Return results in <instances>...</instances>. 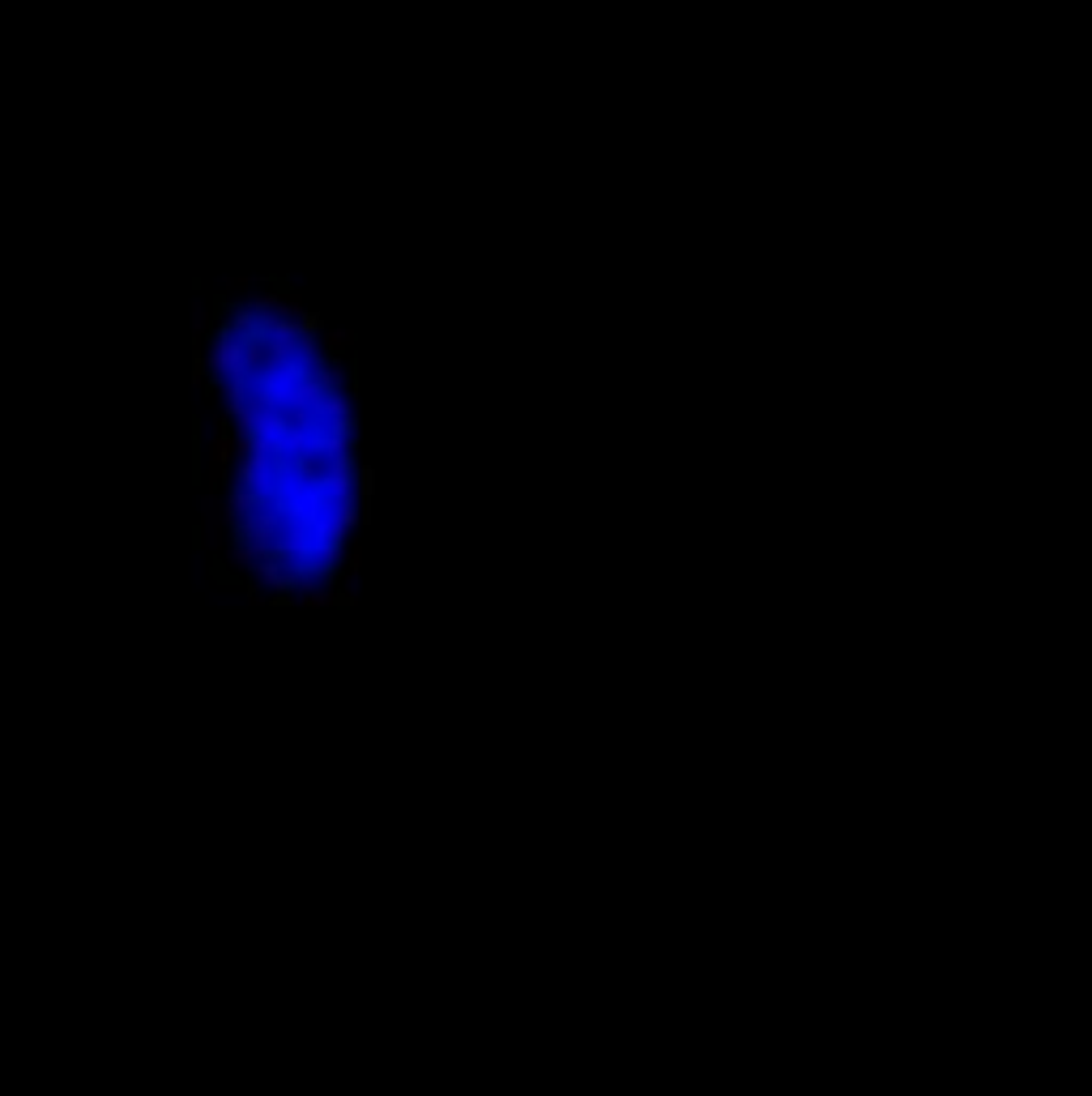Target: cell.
Returning <instances> with one entry per match:
<instances>
[{
	"label": "cell",
	"instance_id": "2",
	"mask_svg": "<svg viewBox=\"0 0 1092 1096\" xmlns=\"http://www.w3.org/2000/svg\"><path fill=\"white\" fill-rule=\"evenodd\" d=\"M231 529V516H227V508H222V495H214V491H205L201 495V551H214V555H222V533Z\"/></svg>",
	"mask_w": 1092,
	"mask_h": 1096
},
{
	"label": "cell",
	"instance_id": "1",
	"mask_svg": "<svg viewBox=\"0 0 1092 1096\" xmlns=\"http://www.w3.org/2000/svg\"><path fill=\"white\" fill-rule=\"evenodd\" d=\"M205 372L214 380H244V341L231 333H218L205 355Z\"/></svg>",
	"mask_w": 1092,
	"mask_h": 1096
},
{
	"label": "cell",
	"instance_id": "5",
	"mask_svg": "<svg viewBox=\"0 0 1092 1096\" xmlns=\"http://www.w3.org/2000/svg\"><path fill=\"white\" fill-rule=\"evenodd\" d=\"M210 324H214L210 307H205V303H196V307H192V341H196L192 350H201V341H205V333H210Z\"/></svg>",
	"mask_w": 1092,
	"mask_h": 1096
},
{
	"label": "cell",
	"instance_id": "7",
	"mask_svg": "<svg viewBox=\"0 0 1092 1096\" xmlns=\"http://www.w3.org/2000/svg\"><path fill=\"white\" fill-rule=\"evenodd\" d=\"M244 291H252L248 278H227V295H244Z\"/></svg>",
	"mask_w": 1092,
	"mask_h": 1096
},
{
	"label": "cell",
	"instance_id": "6",
	"mask_svg": "<svg viewBox=\"0 0 1092 1096\" xmlns=\"http://www.w3.org/2000/svg\"><path fill=\"white\" fill-rule=\"evenodd\" d=\"M205 376H210V372H205V355H201V350H192V384L201 388V384H205Z\"/></svg>",
	"mask_w": 1092,
	"mask_h": 1096
},
{
	"label": "cell",
	"instance_id": "3",
	"mask_svg": "<svg viewBox=\"0 0 1092 1096\" xmlns=\"http://www.w3.org/2000/svg\"><path fill=\"white\" fill-rule=\"evenodd\" d=\"M320 346L333 355V359H341L351 346H355V329H324V337H320Z\"/></svg>",
	"mask_w": 1092,
	"mask_h": 1096
},
{
	"label": "cell",
	"instance_id": "4",
	"mask_svg": "<svg viewBox=\"0 0 1092 1096\" xmlns=\"http://www.w3.org/2000/svg\"><path fill=\"white\" fill-rule=\"evenodd\" d=\"M222 555H227V568H231V572H248V568H256V559H252V551H248V546H244V542H235V546H227V551H222Z\"/></svg>",
	"mask_w": 1092,
	"mask_h": 1096
}]
</instances>
